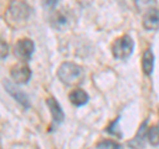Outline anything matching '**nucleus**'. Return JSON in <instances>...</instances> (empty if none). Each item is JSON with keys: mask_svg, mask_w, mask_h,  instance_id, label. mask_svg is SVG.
<instances>
[{"mask_svg": "<svg viewBox=\"0 0 159 149\" xmlns=\"http://www.w3.org/2000/svg\"><path fill=\"white\" fill-rule=\"evenodd\" d=\"M29 15H31V8H29V6L25 2H23V0H13L8 7L6 19L9 25L21 27L28 20Z\"/></svg>", "mask_w": 159, "mask_h": 149, "instance_id": "nucleus-1", "label": "nucleus"}, {"mask_svg": "<svg viewBox=\"0 0 159 149\" xmlns=\"http://www.w3.org/2000/svg\"><path fill=\"white\" fill-rule=\"evenodd\" d=\"M57 75L66 86H77L82 82L84 71L78 65L73 62H64L57 70Z\"/></svg>", "mask_w": 159, "mask_h": 149, "instance_id": "nucleus-2", "label": "nucleus"}, {"mask_svg": "<svg viewBox=\"0 0 159 149\" xmlns=\"http://www.w3.org/2000/svg\"><path fill=\"white\" fill-rule=\"evenodd\" d=\"M134 50V41L130 36L119 37L116 42L113 44V54L118 59H126L131 56Z\"/></svg>", "mask_w": 159, "mask_h": 149, "instance_id": "nucleus-3", "label": "nucleus"}, {"mask_svg": "<svg viewBox=\"0 0 159 149\" xmlns=\"http://www.w3.org/2000/svg\"><path fill=\"white\" fill-rule=\"evenodd\" d=\"M13 52H15V56L20 58L21 61H28L34 52V44L29 38H21L16 42Z\"/></svg>", "mask_w": 159, "mask_h": 149, "instance_id": "nucleus-4", "label": "nucleus"}, {"mask_svg": "<svg viewBox=\"0 0 159 149\" xmlns=\"http://www.w3.org/2000/svg\"><path fill=\"white\" fill-rule=\"evenodd\" d=\"M32 75V71L27 65L24 63H17L11 69V77L12 81L16 84H25L29 82Z\"/></svg>", "mask_w": 159, "mask_h": 149, "instance_id": "nucleus-5", "label": "nucleus"}, {"mask_svg": "<svg viewBox=\"0 0 159 149\" xmlns=\"http://www.w3.org/2000/svg\"><path fill=\"white\" fill-rule=\"evenodd\" d=\"M51 24L57 31H64V29L69 28V24H70V13L65 11V9L54 11L51 15Z\"/></svg>", "mask_w": 159, "mask_h": 149, "instance_id": "nucleus-6", "label": "nucleus"}, {"mask_svg": "<svg viewBox=\"0 0 159 149\" xmlns=\"http://www.w3.org/2000/svg\"><path fill=\"white\" fill-rule=\"evenodd\" d=\"M143 27L147 31H157L159 29V9L151 8L143 16Z\"/></svg>", "mask_w": 159, "mask_h": 149, "instance_id": "nucleus-7", "label": "nucleus"}, {"mask_svg": "<svg viewBox=\"0 0 159 149\" xmlns=\"http://www.w3.org/2000/svg\"><path fill=\"white\" fill-rule=\"evenodd\" d=\"M4 87H6V90L11 94V95L16 99V100L20 103V104H23L25 108L29 107V100H28V96H27V94L21 91L17 86H15V84H12L9 81H4Z\"/></svg>", "mask_w": 159, "mask_h": 149, "instance_id": "nucleus-8", "label": "nucleus"}, {"mask_svg": "<svg viewBox=\"0 0 159 149\" xmlns=\"http://www.w3.org/2000/svg\"><path fill=\"white\" fill-rule=\"evenodd\" d=\"M47 104H48L49 111H51V115H52L53 121L56 123V124L62 123L65 115H64V111L61 110V107H60L58 102H57L54 98H48V99H47Z\"/></svg>", "mask_w": 159, "mask_h": 149, "instance_id": "nucleus-9", "label": "nucleus"}, {"mask_svg": "<svg viewBox=\"0 0 159 149\" xmlns=\"http://www.w3.org/2000/svg\"><path fill=\"white\" fill-rule=\"evenodd\" d=\"M69 100L73 106L76 107H81L84 104H86L88 100H89V96L88 94L81 90V88H76V90H73L70 94H69Z\"/></svg>", "mask_w": 159, "mask_h": 149, "instance_id": "nucleus-10", "label": "nucleus"}, {"mask_svg": "<svg viewBox=\"0 0 159 149\" xmlns=\"http://www.w3.org/2000/svg\"><path fill=\"white\" fill-rule=\"evenodd\" d=\"M147 121H145L139 128V131L137 133V136L133 138L131 141H129V147L135 148V149H141L145 144V137H147Z\"/></svg>", "mask_w": 159, "mask_h": 149, "instance_id": "nucleus-11", "label": "nucleus"}, {"mask_svg": "<svg viewBox=\"0 0 159 149\" xmlns=\"http://www.w3.org/2000/svg\"><path fill=\"white\" fill-rule=\"evenodd\" d=\"M142 70L146 75H151V73L154 70V54L150 49L143 53L142 57Z\"/></svg>", "mask_w": 159, "mask_h": 149, "instance_id": "nucleus-12", "label": "nucleus"}, {"mask_svg": "<svg viewBox=\"0 0 159 149\" xmlns=\"http://www.w3.org/2000/svg\"><path fill=\"white\" fill-rule=\"evenodd\" d=\"M147 140L151 145H159V127H151L147 131Z\"/></svg>", "mask_w": 159, "mask_h": 149, "instance_id": "nucleus-13", "label": "nucleus"}, {"mask_svg": "<svg viewBox=\"0 0 159 149\" xmlns=\"http://www.w3.org/2000/svg\"><path fill=\"white\" fill-rule=\"evenodd\" d=\"M98 149H122V147L113 140H103L98 144Z\"/></svg>", "mask_w": 159, "mask_h": 149, "instance_id": "nucleus-14", "label": "nucleus"}, {"mask_svg": "<svg viewBox=\"0 0 159 149\" xmlns=\"http://www.w3.org/2000/svg\"><path fill=\"white\" fill-rule=\"evenodd\" d=\"M118 121H119V117H117L116 119V121H113L110 126L107 127V132L109 133H111V135H114V136H117V137H121V132L119 131H117V124H118Z\"/></svg>", "mask_w": 159, "mask_h": 149, "instance_id": "nucleus-15", "label": "nucleus"}, {"mask_svg": "<svg viewBox=\"0 0 159 149\" xmlns=\"http://www.w3.org/2000/svg\"><path fill=\"white\" fill-rule=\"evenodd\" d=\"M8 54V45L6 41H3L2 38H0V59L6 58Z\"/></svg>", "mask_w": 159, "mask_h": 149, "instance_id": "nucleus-16", "label": "nucleus"}, {"mask_svg": "<svg viewBox=\"0 0 159 149\" xmlns=\"http://www.w3.org/2000/svg\"><path fill=\"white\" fill-rule=\"evenodd\" d=\"M58 3V0H44V6L45 7H54Z\"/></svg>", "mask_w": 159, "mask_h": 149, "instance_id": "nucleus-17", "label": "nucleus"}]
</instances>
